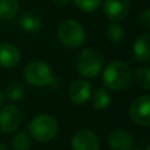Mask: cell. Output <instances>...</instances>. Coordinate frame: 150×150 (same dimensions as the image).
<instances>
[{"mask_svg": "<svg viewBox=\"0 0 150 150\" xmlns=\"http://www.w3.org/2000/svg\"><path fill=\"white\" fill-rule=\"evenodd\" d=\"M102 81L105 88L112 91L124 90L132 81V71L125 62L116 60L105 67L103 70Z\"/></svg>", "mask_w": 150, "mask_h": 150, "instance_id": "6da1fadb", "label": "cell"}, {"mask_svg": "<svg viewBox=\"0 0 150 150\" xmlns=\"http://www.w3.org/2000/svg\"><path fill=\"white\" fill-rule=\"evenodd\" d=\"M103 56L102 54L93 47L84 48L77 56L76 69L79 74L83 77L91 79L100 74L103 68Z\"/></svg>", "mask_w": 150, "mask_h": 150, "instance_id": "7a4b0ae2", "label": "cell"}, {"mask_svg": "<svg viewBox=\"0 0 150 150\" xmlns=\"http://www.w3.org/2000/svg\"><path fill=\"white\" fill-rule=\"evenodd\" d=\"M30 136L39 142H48L53 139L59 131L57 121L48 114H41L35 116L29 123Z\"/></svg>", "mask_w": 150, "mask_h": 150, "instance_id": "3957f363", "label": "cell"}, {"mask_svg": "<svg viewBox=\"0 0 150 150\" xmlns=\"http://www.w3.org/2000/svg\"><path fill=\"white\" fill-rule=\"evenodd\" d=\"M57 35L60 41L69 48L80 47L86 38L84 28L82 27V25L71 19L63 20L60 23L57 28Z\"/></svg>", "mask_w": 150, "mask_h": 150, "instance_id": "277c9868", "label": "cell"}, {"mask_svg": "<svg viewBox=\"0 0 150 150\" xmlns=\"http://www.w3.org/2000/svg\"><path fill=\"white\" fill-rule=\"evenodd\" d=\"M23 76L28 83L35 87L49 84L53 80V71L49 64L42 61H32L23 69Z\"/></svg>", "mask_w": 150, "mask_h": 150, "instance_id": "5b68a950", "label": "cell"}, {"mask_svg": "<svg viewBox=\"0 0 150 150\" xmlns=\"http://www.w3.org/2000/svg\"><path fill=\"white\" fill-rule=\"evenodd\" d=\"M150 95H141L136 97L129 108V117L130 120L142 127H148L150 123Z\"/></svg>", "mask_w": 150, "mask_h": 150, "instance_id": "8992f818", "label": "cell"}, {"mask_svg": "<svg viewBox=\"0 0 150 150\" xmlns=\"http://www.w3.org/2000/svg\"><path fill=\"white\" fill-rule=\"evenodd\" d=\"M73 150H100V139L90 130H79L70 142Z\"/></svg>", "mask_w": 150, "mask_h": 150, "instance_id": "52a82bcc", "label": "cell"}, {"mask_svg": "<svg viewBox=\"0 0 150 150\" xmlns=\"http://www.w3.org/2000/svg\"><path fill=\"white\" fill-rule=\"evenodd\" d=\"M129 9H130L129 0H104L103 4L104 14L112 22L123 20L128 15Z\"/></svg>", "mask_w": 150, "mask_h": 150, "instance_id": "ba28073f", "label": "cell"}, {"mask_svg": "<svg viewBox=\"0 0 150 150\" xmlns=\"http://www.w3.org/2000/svg\"><path fill=\"white\" fill-rule=\"evenodd\" d=\"M21 122V112L14 105H5L0 109V130L4 132L14 131Z\"/></svg>", "mask_w": 150, "mask_h": 150, "instance_id": "9c48e42d", "label": "cell"}, {"mask_svg": "<svg viewBox=\"0 0 150 150\" xmlns=\"http://www.w3.org/2000/svg\"><path fill=\"white\" fill-rule=\"evenodd\" d=\"M69 98L75 104H83L90 98L91 95V86L86 80H77L73 82L69 87L68 91Z\"/></svg>", "mask_w": 150, "mask_h": 150, "instance_id": "30bf717a", "label": "cell"}, {"mask_svg": "<svg viewBox=\"0 0 150 150\" xmlns=\"http://www.w3.org/2000/svg\"><path fill=\"white\" fill-rule=\"evenodd\" d=\"M132 143L131 135L123 129L114 130L108 136V144L111 150H130Z\"/></svg>", "mask_w": 150, "mask_h": 150, "instance_id": "8fae6325", "label": "cell"}, {"mask_svg": "<svg viewBox=\"0 0 150 150\" xmlns=\"http://www.w3.org/2000/svg\"><path fill=\"white\" fill-rule=\"evenodd\" d=\"M20 52L19 49L8 42L0 43V66L5 68L15 67L20 61Z\"/></svg>", "mask_w": 150, "mask_h": 150, "instance_id": "7c38bea8", "label": "cell"}, {"mask_svg": "<svg viewBox=\"0 0 150 150\" xmlns=\"http://www.w3.org/2000/svg\"><path fill=\"white\" fill-rule=\"evenodd\" d=\"M150 35L148 33L139 35L134 43V55L138 62L148 64L150 62Z\"/></svg>", "mask_w": 150, "mask_h": 150, "instance_id": "4fadbf2b", "label": "cell"}, {"mask_svg": "<svg viewBox=\"0 0 150 150\" xmlns=\"http://www.w3.org/2000/svg\"><path fill=\"white\" fill-rule=\"evenodd\" d=\"M41 23H42L41 18L34 12H25L19 18L20 27L28 33H34L39 30L41 27Z\"/></svg>", "mask_w": 150, "mask_h": 150, "instance_id": "5bb4252c", "label": "cell"}, {"mask_svg": "<svg viewBox=\"0 0 150 150\" xmlns=\"http://www.w3.org/2000/svg\"><path fill=\"white\" fill-rule=\"evenodd\" d=\"M91 97V105L96 110H104L110 104V94L105 88H98L94 91Z\"/></svg>", "mask_w": 150, "mask_h": 150, "instance_id": "9a60e30c", "label": "cell"}, {"mask_svg": "<svg viewBox=\"0 0 150 150\" xmlns=\"http://www.w3.org/2000/svg\"><path fill=\"white\" fill-rule=\"evenodd\" d=\"M19 11L18 0H0V19L8 20L16 15Z\"/></svg>", "mask_w": 150, "mask_h": 150, "instance_id": "2e32d148", "label": "cell"}, {"mask_svg": "<svg viewBox=\"0 0 150 150\" xmlns=\"http://www.w3.org/2000/svg\"><path fill=\"white\" fill-rule=\"evenodd\" d=\"M11 144L14 150H28L30 146V138L26 132L20 131L12 137Z\"/></svg>", "mask_w": 150, "mask_h": 150, "instance_id": "e0dca14e", "label": "cell"}, {"mask_svg": "<svg viewBox=\"0 0 150 150\" xmlns=\"http://www.w3.org/2000/svg\"><path fill=\"white\" fill-rule=\"evenodd\" d=\"M135 79L137 84L144 89V90H150V69L149 67H139L136 69L135 73Z\"/></svg>", "mask_w": 150, "mask_h": 150, "instance_id": "ac0fdd59", "label": "cell"}, {"mask_svg": "<svg viewBox=\"0 0 150 150\" xmlns=\"http://www.w3.org/2000/svg\"><path fill=\"white\" fill-rule=\"evenodd\" d=\"M107 38L114 42V43H117L120 42L123 38H124V28L120 25V23H116V22H112L110 23L108 27H107Z\"/></svg>", "mask_w": 150, "mask_h": 150, "instance_id": "d6986e66", "label": "cell"}, {"mask_svg": "<svg viewBox=\"0 0 150 150\" xmlns=\"http://www.w3.org/2000/svg\"><path fill=\"white\" fill-rule=\"evenodd\" d=\"M25 94V89L20 84H16V83H13V84H9L6 90H5V96L9 100V101H13V102H16V101H20L22 98Z\"/></svg>", "mask_w": 150, "mask_h": 150, "instance_id": "ffe728a7", "label": "cell"}, {"mask_svg": "<svg viewBox=\"0 0 150 150\" xmlns=\"http://www.w3.org/2000/svg\"><path fill=\"white\" fill-rule=\"evenodd\" d=\"M75 5L83 12H95L101 7L102 0H74Z\"/></svg>", "mask_w": 150, "mask_h": 150, "instance_id": "44dd1931", "label": "cell"}, {"mask_svg": "<svg viewBox=\"0 0 150 150\" xmlns=\"http://www.w3.org/2000/svg\"><path fill=\"white\" fill-rule=\"evenodd\" d=\"M139 23H142L144 27H149L150 26V9H145L144 12L141 13V15L138 16Z\"/></svg>", "mask_w": 150, "mask_h": 150, "instance_id": "7402d4cb", "label": "cell"}, {"mask_svg": "<svg viewBox=\"0 0 150 150\" xmlns=\"http://www.w3.org/2000/svg\"><path fill=\"white\" fill-rule=\"evenodd\" d=\"M57 5H61V6H64V5H69L71 2V0H54Z\"/></svg>", "mask_w": 150, "mask_h": 150, "instance_id": "603a6c76", "label": "cell"}, {"mask_svg": "<svg viewBox=\"0 0 150 150\" xmlns=\"http://www.w3.org/2000/svg\"><path fill=\"white\" fill-rule=\"evenodd\" d=\"M0 150H8V149L4 143H0Z\"/></svg>", "mask_w": 150, "mask_h": 150, "instance_id": "cb8c5ba5", "label": "cell"}, {"mask_svg": "<svg viewBox=\"0 0 150 150\" xmlns=\"http://www.w3.org/2000/svg\"><path fill=\"white\" fill-rule=\"evenodd\" d=\"M2 102H4V94L0 91V105L2 104Z\"/></svg>", "mask_w": 150, "mask_h": 150, "instance_id": "d4e9b609", "label": "cell"}, {"mask_svg": "<svg viewBox=\"0 0 150 150\" xmlns=\"http://www.w3.org/2000/svg\"><path fill=\"white\" fill-rule=\"evenodd\" d=\"M131 150V149H130ZM132 150H143V149H132Z\"/></svg>", "mask_w": 150, "mask_h": 150, "instance_id": "484cf974", "label": "cell"}]
</instances>
